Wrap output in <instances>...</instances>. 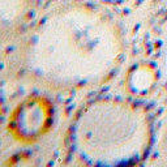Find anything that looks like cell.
Instances as JSON below:
<instances>
[{
	"mask_svg": "<svg viewBox=\"0 0 167 167\" xmlns=\"http://www.w3.org/2000/svg\"><path fill=\"white\" fill-rule=\"evenodd\" d=\"M124 41L109 12L90 6L54 11L41 22L30 50L34 73L59 86H89L120 64Z\"/></svg>",
	"mask_w": 167,
	"mask_h": 167,
	"instance_id": "1",
	"label": "cell"
},
{
	"mask_svg": "<svg viewBox=\"0 0 167 167\" xmlns=\"http://www.w3.org/2000/svg\"><path fill=\"white\" fill-rule=\"evenodd\" d=\"M153 140L149 114L124 99H99L78 117L75 148L90 165L116 166L139 163Z\"/></svg>",
	"mask_w": 167,
	"mask_h": 167,
	"instance_id": "2",
	"label": "cell"
},
{
	"mask_svg": "<svg viewBox=\"0 0 167 167\" xmlns=\"http://www.w3.org/2000/svg\"><path fill=\"white\" fill-rule=\"evenodd\" d=\"M158 81V71L150 63H139L128 73L127 87L135 95H149Z\"/></svg>",
	"mask_w": 167,
	"mask_h": 167,
	"instance_id": "3",
	"label": "cell"
},
{
	"mask_svg": "<svg viewBox=\"0 0 167 167\" xmlns=\"http://www.w3.org/2000/svg\"><path fill=\"white\" fill-rule=\"evenodd\" d=\"M26 0H0V29L14 25L22 17Z\"/></svg>",
	"mask_w": 167,
	"mask_h": 167,
	"instance_id": "4",
	"label": "cell"
},
{
	"mask_svg": "<svg viewBox=\"0 0 167 167\" xmlns=\"http://www.w3.org/2000/svg\"><path fill=\"white\" fill-rule=\"evenodd\" d=\"M158 153L161 159L163 161V163L167 165V124L165 125L163 131L161 133L159 142H158Z\"/></svg>",
	"mask_w": 167,
	"mask_h": 167,
	"instance_id": "5",
	"label": "cell"
}]
</instances>
